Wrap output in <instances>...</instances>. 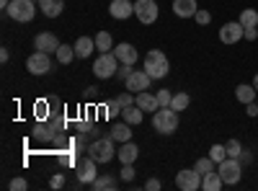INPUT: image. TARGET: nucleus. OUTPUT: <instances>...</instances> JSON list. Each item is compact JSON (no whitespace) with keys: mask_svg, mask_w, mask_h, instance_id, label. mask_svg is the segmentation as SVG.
Segmentation results:
<instances>
[{"mask_svg":"<svg viewBox=\"0 0 258 191\" xmlns=\"http://www.w3.org/2000/svg\"><path fill=\"white\" fill-rule=\"evenodd\" d=\"M36 3H39V0H36Z\"/></svg>","mask_w":258,"mask_h":191,"instance_id":"obj_51","label":"nucleus"},{"mask_svg":"<svg viewBox=\"0 0 258 191\" xmlns=\"http://www.w3.org/2000/svg\"><path fill=\"white\" fill-rule=\"evenodd\" d=\"M222 186H225V181H222V176H220L217 171L202 176V188H204V191H220Z\"/></svg>","mask_w":258,"mask_h":191,"instance_id":"obj_26","label":"nucleus"},{"mask_svg":"<svg viewBox=\"0 0 258 191\" xmlns=\"http://www.w3.org/2000/svg\"><path fill=\"white\" fill-rule=\"evenodd\" d=\"M103 109H106V116H109V119H116V116H119V114L124 111V109H121V103H119L116 98H111L109 103L103 106Z\"/></svg>","mask_w":258,"mask_h":191,"instance_id":"obj_33","label":"nucleus"},{"mask_svg":"<svg viewBox=\"0 0 258 191\" xmlns=\"http://www.w3.org/2000/svg\"><path fill=\"white\" fill-rule=\"evenodd\" d=\"M135 16L140 18V24L150 26V24H155L158 16H160V8L155 0H137L135 3Z\"/></svg>","mask_w":258,"mask_h":191,"instance_id":"obj_8","label":"nucleus"},{"mask_svg":"<svg viewBox=\"0 0 258 191\" xmlns=\"http://www.w3.org/2000/svg\"><path fill=\"white\" fill-rule=\"evenodd\" d=\"M142 70L153 78V80H163V78H168V73H170V62H168V57H165L160 49H150V52L145 54Z\"/></svg>","mask_w":258,"mask_h":191,"instance_id":"obj_1","label":"nucleus"},{"mask_svg":"<svg viewBox=\"0 0 258 191\" xmlns=\"http://www.w3.org/2000/svg\"><path fill=\"white\" fill-rule=\"evenodd\" d=\"M93 39H96V49L98 52H111L114 49V39H111L109 31H98Z\"/></svg>","mask_w":258,"mask_h":191,"instance_id":"obj_27","label":"nucleus"},{"mask_svg":"<svg viewBox=\"0 0 258 191\" xmlns=\"http://www.w3.org/2000/svg\"><path fill=\"white\" fill-rule=\"evenodd\" d=\"M119 176H121V181H135V176H137V171H135V168H132V163H129V165H121V171H119Z\"/></svg>","mask_w":258,"mask_h":191,"instance_id":"obj_36","label":"nucleus"},{"mask_svg":"<svg viewBox=\"0 0 258 191\" xmlns=\"http://www.w3.org/2000/svg\"><path fill=\"white\" fill-rule=\"evenodd\" d=\"M39 11L47 18H57L64 11V0H39Z\"/></svg>","mask_w":258,"mask_h":191,"instance_id":"obj_21","label":"nucleus"},{"mask_svg":"<svg viewBox=\"0 0 258 191\" xmlns=\"http://www.w3.org/2000/svg\"><path fill=\"white\" fill-rule=\"evenodd\" d=\"M245 109H248V111H245L248 116H258V103H255V101H253V103H245Z\"/></svg>","mask_w":258,"mask_h":191,"instance_id":"obj_46","label":"nucleus"},{"mask_svg":"<svg viewBox=\"0 0 258 191\" xmlns=\"http://www.w3.org/2000/svg\"><path fill=\"white\" fill-rule=\"evenodd\" d=\"M8 59H11V52H8V47H3V49H0V62H3V65H6Z\"/></svg>","mask_w":258,"mask_h":191,"instance_id":"obj_47","label":"nucleus"},{"mask_svg":"<svg viewBox=\"0 0 258 191\" xmlns=\"http://www.w3.org/2000/svg\"><path fill=\"white\" fill-rule=\"evenodd\" d=\"M75 176H78V183H93L98 178V163L91 155L75 160Z\"/></svg>","mask_w":258,"mask_h":191,"instance_id":"obj_7","label":"nucleus"},{"mask_svg":"<svg viewBox=\"0 0 258 191\" xmlns=\"http://www.w3.org/2000/svg\"><path fill=\"white\" fill-rule=\"evenodd\" d=\"M255 96H258V91L253 88V83H250V86H248V83H240V86L235 88V98H238L240 103H253Z\"/></svg>","mask_w":258,"mask_h":191,"instance_id":"obj_24","label":"nucleus"},{"mask_svg":"<svg viewBox=\"0 0 258 191\" xmlns=\"http://www.w3.org/2000/svg\"><path fill=\"white\" fill-rule=\"evenodd\" d=\"M26 70L31 73V75H47L49 70H52V59H49V54L47 52H34L29 59H26Z\"/></svg>","mask_w":258,"mask_h":191,"instance_id":"obj_10","label":"nucleus"},{"mask_svg":"<svg viewBox=\"0 0 258 191\" xmlns=\"http://www.w3.org/2000/svg\"><path fill=\"white\" fill-rule=\"evenodd\" d=\"M34 116H36L39 121H47V119H49V111H47V101H36V103H34Z\"/></svg>","mask_w":258,"mask_h":191,"instance_id":"obj_34","label":"nucleus"},{"mask_svg":"<svg viewBox=\"0 0 258 191\" xmlns=\"http://www.w3.org/2000/svg\"><path fill=\"white\" fill-rule=\"evenodd\" d=\"M59 44L62 41L52 34V31H39L36 36H34V49L36 52H47V54H57V49H59Z\"/></svg>","mask_w":258,"mask_h":191,"instance_id":"obj_12","label":"nucleus"},{"mask_svg":"<svg viewBox=\"0 0 258 191\" xmlns=\"http://www.w3.org/2000/svg\"><path fill=\"white\" fill-rule=\"evenodd\" d=\"M8 6H11V0H0V8H3V13L8 11Z\"/></svg>","mask_w":258,"mask_h":191,"instance_id":"obj_49","label":"nucleus"},{"mask_svg":"<svg viewBox=\"0 0 258 191\" xmlns=\"http://www.w3.org/2000/svg\"><path fill=\"white\" fill-rule=\"evenodd\" d=\"M96 93H98V88H96V86H91V88H85V96H88V98H93Z\"/></svg>","mask_w":258,"mask_h":191,"instance_id":"obj_48","label":"nucleus"},{"mask_svg":"<svg viewBox=\"0 0 258 191\" xmlns=\"http://www.w3.org/2000/svg\"><path fill=\"white\" fill-rule=\"evenodd\" d=\"M91 186H93L96 191H114V188H119V178H116L114 173H103V176H98Z\"/></svg>","mask_w":258,"mask_h":191,"instance_id":"obj_23","label":"nucleus"},{"mask_svg":"<svg viewBox=\"0 0 258 191\" xmlns=\"http://www.w3.org/2000/svg\"><path fill=\"white\" fill-rule=\"evenodd\" d=\"M145 188H147V191H158V188H163V181H160V178H150V181L145 183Z\"/></svg>","mask_w":258,"mask_h":191,"instance_id":"obj_42","label":"nucleus"},{"mask_svg":"<svg viewBox=\"0 0 258 191\" xmlns=\"http://www.w3.org/2000/svg\"><path fill=\"white\" fill-rule=\"evenodd\" d=\"M116 101L121 103V109H126V106H132V103H135V93H132V91H124V93L116 96Z\"/></svg>","mask_w":258,"mask_h":191,"instance_id":"obj_37","label":"nucleus"},{"mask_svg":"<svg viewBox=\"0 0 258 191\" xmlns=\"http://www.w3.org/2000/svg\"><path fill=\"white\" fill-rule=\"evenodd\" d=\"M8 188H11V191H26V188H29V183H26V178L16 176V178L8 183Z\"/></svg>","mask_w":258,"mask_h":191,"instance_id":"obj_40","label":"nucleus"},{"mask_svg":"<svg viewBox=\"0 0 258 191\" xmlns=\"http://www.w3.org/2000/svg\"><path fill=\"white\" fill-rule=\"evenodd\" d=\"M243 39H248V41H255V39H258V29H245Z\"/></svg>","mask_w":258,"mask_h":191,"instance_id":"obj_45","label":"nucleus"},{"mask_svg":"<svg viewBox=\"0 0 258 191\" xmlns=\"http://www.w3.org/2000/svg\"><path fill=\"white\" fill-rule=\"evenodd\" d=\"M114 54H116V59L121 62V65H135V62L140 59V52L129 44V41H119V44L111 49Z\"/></svg>","mask_w":258,"mask_h":191,"instance_id":"obj_14","label":"nucleus"},{"mask_svg":"<svg viewBox=\"0 0 258 191\" xmlns=\"http://www.w3.org/2000/svg\"><path fill=\"white\" fill-rule=\"evenodd\" d=\"M243 165H248L250 160H253V155H250V150H245V147H243V153H240V158H238Z\"/></svg>","mask_w":258,"mask_h":191,"instance_id":"obj_44","label":"nucleus"},{"mask_svg":"<svg viewBox=\"0 0 258 191\" xmlns=\"http://www.w3.org/2000/svg\"><path fill=\"white\" fill-rule=\"evenodd\" d=\"M135 73V65H119V70H116V78L119 80H126L129 75Z\"/></svg>","mask_w":258,"mask_h":191,"instance_id":"obj_41","label":"nucleus"},{"mask_svg":"<svg viewBox=\"0 0 258 191\" xmlns=\"http://www.w3.org/2000/svg\"><path fill=\"white\" fill-rule=\"evenodd\" d=\"M49 186H52V188H62V186H64V176H62V173H54L52 181H49Z\"/></svg>","mask_w":258,"mask_h":191,"instance_id":"obj_43","label":"nucleus"},{"mask_svg":"<svg viewBox=\"0 0 258 191\" xmlns=\"http://www.w3.org/2000/svg\"><path fill=\"white\" fill-rule=\"evenodd\" d=\"M121 62L116 59L114 52H98V59L93 62V75L98 80H109V78H116V70H119Z\"/></svg>","mask_w":258,"mask_h":191,"instance_id":"obj_4","label":"nucleus"},{"mask_svg":"<svg viewBox=\"0 0 258 191\" xmlns=\"http://www.w3.org/2000/svg\"><path fill=\"white\" fill-rule=\"evenodd\" d=\"M176 186L181 191H199L202 188V173H197L194 168H181L176 173Z\"/></svg>","mask_w":258,"mask_h":191,"instance_id":"obj_9","label":"nucleus"},{"mask_svg":"<svg viewBox=\"0 0 258 191\" xmlns=\"http://www.w3.org/2000/svg\"><path fill=\"white\" fill-rule=\"evenodd\" d=\"M109 13L116 21H126L129 16H135V3H132V0H111Z\"/></svg>","mask_w":258,"mask_h":191,"instance_id":"obj_15","label":"nucleus"},{"mask_svg":"<svg viewBox=\"0 0 258 191\" xmlns=\"http://www.w3.org/2000/svg\"><path fill=\"white\" fill-rule=\"evenodd\" d=\"M227 158H240V153H243V145L238 142V140H227Z\"/></svg>","mask_w":258,"mask_h":191,"instance_id":"obj_35","label":"nucleus"},{"mask_svg":"<svg viewBox=\"0 0 258 191\" xmlns=\"http://www.w3.org/2000/svg\"><path fill=\"white\" fill-rule=\"evenodd\" d=\"M135 103L140 106L142 111H150V114H155V111L160 109V103H158V96H155V93H147V91L137 93V96H135Z\"/></svg>","mask_w":258,"mask_h":191,"instance_id":"obj_20","label":"nucleus"},{"mask_svg":"<svg viewBox=\"0 0 258 191\" xmlns=\"http://www.w3.org/2000/svg\"><path fill=\"white\" fill-rule=\"evenodd\" d=\"M155 96H158V103L160 106H170V101H173V93H170L168 88H160Z\"/></svg>","mask_w":258,"mask_h":191,"instance_id":"obj_38","label":"nucleus"},{"mask_svg":"<svg viewBox=\"0 0 258 191\" xmlns=\"http://www.w3.org/2000/svg\"><path fill=\"white\" fill-rule=\"evenodd\" d=\"M57 135H59V130L54 124H44V121H36V126H34V140H39V142H52V140H57Z\"/></svg>","mask_w":258,"mask_h":191,"instance_id":"obj_18","label":"nucleus"},{"mask_svg":"<svg viewBox=\"0 0 258 191\" xmlns=\"http://www.w3.org/2000/svg\"><path fill=\"white\" fill-rule=\"evenodd\" d=\"M73 47H75V57H78V59H85V57L93 54L96 39H93V36H78V41H75Z\"/></svg>","mask_w":258,"mask_h":191,"instance_id":"obj_19","label":"nucleus"},{"mask_svg":"<svg viewBox=\"0 0 258 191\" xmlns=\"http://www.w3.org/2000/svg\"><path fill=\"white\" fill-rule=\"evenodd\" d=\"M178 124H181V116H178L176 109H170V106H160L153 114V126L160 135H173L178 130Z\"/></svg>","mask_w":258,"mask_h":191,"instance_id":"obj_2","label":"nucleus"},{"mask_svg":"<svg viewBox=\"0 0 258 191\" xmlns=\"http://www.w3.org/2000/svg\"><path fill=\"white\" fill-rule=\"evenodd\" d=\"M243 34H245V26L240 24V21H227V24L220 29V41L222 44H238V41L243 39Z\"/></svg>","mask_w":258,"mask_h":191,"instance_id":"obj_11","label":"nucleus"},{"mask_svg":"<svg viewBox=\"0 0 258 191\" xmlns=\"http://www.w3.org/2000/svg\"><path fill=\"white\" fill-rule=\"evenodd\" d=\"M253 88H255V91H258V73H255V75H253Z\"/></svg>","mask_w":258,"mask_h":191,"instance_id":"obj_50","label":"nucleus"},{"mask_svg":"<svg viewBox=\"0 0 258 191\" xmlns=\"http://www.w3.org/2000/svg\"><path fill=\"white\" fill-rule=\"evenodd\" d=\"M109 137H111L114 142H129V140H132V124H126V121L114 124L111 132H109Z\"/></svg>","mask_w":258,"mask_h":191,"instance_id":"obj_22","label":"nucleus"},{"mask_svg":"<svg viewBox=\"0 0 258 191\" xmlns=\"http://www.w3.org/2000/svg\"><path fill=\"white\" fill-rule=\"evenodd\" d=\"M214 165H217V163H214L209 155H204V158H199L197 163H194V171L202 173V176H207V173H212V171H214Z\"/></svg>","mask_w":258,"mask_h":191,"instance_id":"obj_31","label":"nucleus"},{"mask_svg":"<svg viewBox=\"0 0 258 191\" xmlns=\"http://www.w3.org/2000/svg\"><path fill=\"white\" fill-rule=\"evenodd\" d=\"M119 163L121 165H129V163H132L135 165V160L140 158V147L132 142V140H129V142H121V147H119Z\"/></svg>","mask_w":258,"mask_h":191,"instance_id":"obj_16","label":"nucleus"},{"mask_svg":"<svg viewBox=\"0 0 258 191\" xmlns=\"http://www.w3.org/2000/svg\"><path fill=\"white\" fill-rule=\"evenodd\" d=\"M199 11V3L197 0H173V13L178 18H194Z\"/></svg>","mask_w":258,"mask_h":191,"instance_id":"obj_17","label":"nucleus"},{"mask_svg":"<svg viewBox=\"0 0 258 191\" xmlns=\"http://www.w3.org/2000/svg\"><path fill=\"white\" fill-rule=\"evenodd\" d=\"M121 119L126 121V124H142V119H145V111L140 109V106L137 103H132V106H126V109L121 111Z\"/></svg>","mask_w":258,"mask_h":191,"instance_id":"obj_25","label":"nucleus"},{"mask_svg":"<svg viewBox=\"0 0 258 191\" xmlns=\"http://www.w3.org/2000/svg\"><path fill=\"white\" fill-rule=\"evenodd\" d=\"M150 83H153V78H150L145 70H135L132 75L124 80V86H126V91H132V93L137 96V93H142V91L150 88Z\"/></svg>","mask_w":258,"mask_h":191,"instance_id":"obj_13","label":"nucleus"},{"mask_svg":"<svg viewBox=\"0 0 258 191\" xmlns=\"http://www.w3.org/2000/svg\"><path fill=\"white\" fill-rule=\"evenodd\" d=\"M238 21H240L245 29H258V11H255V8H245Z\"/></svg>","mask_w":258,"mask_h":191,"instance_id":"obj_30","label":"nucleus"},{"mask_svg":"<svg viewBox=\"0 0 258 191\" xmlns=\"http://www.w3.org/2000/svg\"><path fill=\"white\" fill-rule=\"evenodd\" d=\"M194 21H197L199 26H207L209 21H212V13H209V11H204V8H199V11H197V16H194Z\"/></svg>","mask_w":258,"mask_h":191,"instance_id":"obj_39","label":"nucleus"},{"mask_svg":"<svg viewBox=\"0 0 258 191\" xmlns=\"http://www.w3.org/2000/svg\"><path fill=\"white\" fill-rule=\"evenodd\" d=\"M209 158L220 165V163L227 158V147H225V145H212V147H209Z\"/></svg>","mask_w":258,"mask_h":191,"instance_id":"obj_32","label":"nucleus"},{"mask_svg":"<svg viewBox=\"0 0 258 191\" xmlns=\"http://www.w3.org/2000/svg\"><path fill=\"white\" fill-rule=\"evenodd\" d=\"M188 103H191V96H188L186 91H178V93H173V101H170V109H176V111L181 114V111H186V109H188Z\"/></svg>","mask_w":258,"mask_h":191,"instance_id":"obj_28","label":"nucleus"},{"mask_svg":"<svg viewBox=\"0 0 258 191\" xmlns=\"http://www.w3.org/2000/svg\"><path fill=\"white\" fill-rule=\"evenodd\" d=\"M73 59H75V47L73 44H59V49H57V62L59 65H70Z\"/></svg>","mask_w":258,"mask_h":191,"instance_id":"obj_29","label":"nucleus"},{"mask_svg":"<svg viewBox=\"0 0 258 191\" xmlns=\"http://www.w3.org/2000/svg\"><path fill=\"white\" fill-rule=\"evenodd\" d=\"M36 0H11L6 16H11L16 24H31L36 16Z\"/></svg>","mask_w":258,"mask_h":191,"instance_id":"obj_3","label":"nucleus"},{"mask_svg":"<svg viewBox=\"0 0 258 191\" xmlns=\"http://www.w3.org/2000/svg\"><path fill=\"white\" fill-rule=\"evenodd\" d=\"M88 155L96 163H111L116 150H114V140L111 137H98L93 142H88Z\"/></svg>","mask_w":258,"mask_h":191,"instance_id":"obj_5","label":"nucleus"},{"mask_svg":"<svg viewBox=\"0 0 258 191\" xmlns=\"http://www.w3.org/2000/svg\"><path fill=\"white\" fill-rule=\"evenodd\" d=\"M217 173L222 176L225 186H235V183H240V178H243V163L238 158H225L220 163V168H217Z\"/></svg>","mask_w":258,"mask_h":191,"instance_id":"obj_6","label":"nucleus"}]
</instances>
